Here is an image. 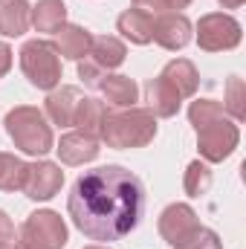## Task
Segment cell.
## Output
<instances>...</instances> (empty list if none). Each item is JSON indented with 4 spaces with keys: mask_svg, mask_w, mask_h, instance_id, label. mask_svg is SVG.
<instances>
[{
    "mask_svg": "<svg viewBox=\"0 0 246 249\" xmlns=\"http://www.w3.org/2000/svg\"><path fill=\"white\" fill-rule=\"evenodd\" d=\"M145 212V186L122 165H102L84 171L67 197L72 226L90 241H122L130 235Z\"/></svg>",
    "mask_w": 246,
    "mask_h": 249,
    "instance_id": "obj_1",
    "label": "cell"
},
{
    "mask_svg": "<svg viewBox=\"0 0 246 249\" xmlns=\"http://www.w3.org/2000/svg\"><path fill=\"white\" fill-rule=\"evenodd\" d=\"M157 136V116L148 107H116L105 113L99 142L107 148L127 151V148H145Z\"/></svg>",
    "mask_w": 246,
    "mask_h": 249,
    "instance_id": "obj_2",
    "label": "cell"
},
{
    "mask_svg": "<svg viewBox=\"0 0 246 249\" xmlns=\"http://www.w3.org/2000/svg\"><path fill=\"white\" fill-rule=\"evenodd\" d=\"M3 124H6V133L15 142V148H20L29 157H44L55 148V136H53V127L47 122L44 110H38L32 105L12 107Z\"/></svg>",
    "mask_w": 246,
    "mask_h": 249,
    "instance_id": "obj_3",
    "label": "cell"
},
{
    "mask_svg": "<svg viewBox=\"0 0 246 249\" xmlns=\"http://www.w3.org/2000/svg\"><path fill=\"white\" fill-rule=\"evenodd\" d=\"M70 241V229L64 217L53 209L32 212L15 235V249H64Z\"/></svg>",
    "mask_w": 246,
    "mask_h": 249,
    "instance_id": "obj_4",
    "label": "cell"
},
{
    "mask_svg": "<svg viewBox=\"0 0 246 249\" xmlns=\"http://www.w3.org/2000/svg\"><path fill=\"white\" fill-rule=\"evenodd\" d=\"M18 55H20V70L32 87L50 93L61 84V55L55 53L53 41H41V38L26 41Z\"/></svg>",
    "mask_w": 246,
    "mask_h": 249,
    "instance_id": "obj_5",
    "label": "cell"
},
{
    "mask_svg": "<svg viewBox=\"0 0 246 249\" xmlns=\"http://www.w3.org/2000/svg\"><path fill=\"white\" fill-rule=\"evenodd\" d=\"M194 38H197V47L203 53H229L241 44L244 26L229 12H209L197 20Z\"/></svg>",
    "mask_w": 246,
    "mask_h": 249,
    "instance_id": "obj_6",
    "label": "cell"
},
{
    "mask_svg": "<svg viewBox=\"0 0 246 249\" xmlns=\"http://www.w3.org/2000/svg\"><path fill=\"white\" fill-rule=\"evenodd\" d=\"M238 142H241V130L229 116L197 130V151H200L203 162H223V160H229L235 154Z\"/></svg>",
    "mask_w": 246,
    "mask_h": 249,
    "instance_id": "obj_7",
    "label": "cell"
},
{
    "mask_svg": "<svg viewBox=\"0 0 246 249\" xmlns=\"http://www.w3.org/2000/svg\"><path fill=\"white\" fill-rule=\"evenodd\" d=\"M64 186V171L58 162H50V160H38L29 165V177H26V186L23 194L35 203H44V200H53Z\"/></svg>",
    "mask_w": 246,
    "mask_h": 249,
    "instance_id": "obj_8",
    "label": "cell"
},
{
    "mask_svg": "<svg viewBox=\"0 0 246 249\" xmlns=\"http://www.w3.org/2000/svg\"><path fill=\"white\" fill-rule=\"evenodd\" d=\"M191 20L185 18L183 12H168V15H157L154 18V32H151V41H157L162 50L168 53H177L183 50L185 44L191 41Z\"/></svg>",
    "mask_w": 246,
    "mask_h": 249,
    "instance_id": "obj_9",
    "label": "cell"
},
{
    "mask_svg": "<svg viewBox=\"0 0 246 249\" xmlns=\"http://www.w3.org/2000/svg\"><path fill=\"white\" fill-rule=\"evenodd\" d=\"M58 154L64 165H87L99 157V139L90 136V133H81V130H70L58 139V145L53 148Z\"/></svg>",
    "mask_w": 246,
    "mask_h": 249,
    "instance_id": "obj_10",
    "label": "cell"
},
{
    "mask_svg": "<svg viewBox=\"0 0 246 249\" xmlns=\"http://www.w3.org/2000/svg\"><path fill=\"white\" fill-rule=\"evenodd\" d=\"M194 226H200V220H197V212H194L188 203H171V206H165L162 214H159V223H157L159 235H162L171 247H174L180 238H185Z\"/></svg>",
    "mask_w": 246,
    "mask_h": 249,
    "instance_id": "obj_11",
    "label": "cell"
},
{
    "mask_svg": "<svg viewBox=\"0 0 246 249\" xmlns=\"http://www.w3.org/2000/svg\"><path fill=\"white\" fill-rule=\"evenodd\" d=\"M81 90L72 87V84H58L55 90L47 93V102H44V113L50 116L53 124H61L70 127L75 119V110H78V102H81Z\"/></svg>",
    "mask_w": 246,
    "mask_h": 249,
    "instance_id": "obj_12",
    "label": "cell"
},
{
    "mask_svg": "<svg viewBox=\"0 0 246 249\" xmlns=\"http://www.w3.org/2000/svg\"><path fill=\"white\" fill-rule=\"evenodd\" d=\"M53 47H55V53L61 58H67V61H81V58L90 55L93 32H87L78 23H64L61 29L55 32V38H53Z\"/></svg>",
    "mask_w": 246,
    "mask_h": 249,
    "instance_id": "obj_13",
    "label": "cell"
},
{
    "mask_svg": "<svg viewBox=\"0 0 246 249\" xmlns=\"http://www.w3.org/2000/svg\"><path fill=\"white\" fill-rule=\"evenodd\" d=\"M145 96H148V110H151L157 119H171V116H177L180 107H183V102H185L162 75H157V78L148 81Z\"/></svg>",
    "mask_w": 246,
    "mask_h": 249,
    "instance_id": "obj_14",
    "label": "cell"
},
{
    "mask_svg": "<svg viewBox=\"0 0 246 249\" xmlns=\"http://www.w3.org/2000/svg\"><path fill=\"white\" fill-rule=\"evenodd\" d=\"M116 32L122 35L124 41L136 44V47H145L151 44V32H154V15L142 12V9H124L116 20Z\"/></svg>",
    "mask_w": 246,
    "mask_h": 249,
    "instance_id": "obj_15",
    "label": "cell"
},
{
    "mask_svg": "<svg viewBox=\"0 0 246 249\" xmlns=\"http://www.w3.org/2000/svg\"><path fill=\"white\" fill-rule=\"evenodd\" d=\"M32 6L26 0H0V35L3 38H20L32 20Z\"/></svg>",
    "mask_w": 246,
    "mask_h": 249,
    "instance_id": "obj_16",
    "label": "cell"
},
{
    "mask_svg": "<svg viewBox=\"0 0 246 249\" xmlns=\"http://www.w3.org/2000/svg\"><path fill=\"white\" fill-rule=\"evenodd\" d=\"M183 99H191L194 93H197V84H200V75H197V67L188 61V58H174V61H168L162 67V72H159Z\"/></svg>",
    "mask_w": 246,
    "mask_h": 249,
    "instance_id": "obj_17",
    "label": "cell"
},
{
    "mask_svg": "<svg viewBox=\"0 0 246 249\" xmlns=\"http://www.w3.org/2000/svg\"><path fill=\"white\" fill-rule=\"evenodd\" d=\"M99 90H102L105 102L113 107H136V102H139V87L127 75H105Z\"/></svg>",
    "mask_w": 246,
    "mask_h": 249,
    "instance_id": "obj_18",
    "label": "cell"
},
{
    "mask_svg": "<svg viewBox=\"0 0 246 249\" xmlns=\"http://www.w3.org/2000/svg\"><path fill=\"white\" fill-rule=\"evenodd\" d=\"M29 20H32V26H35L38 32L55 35L64 23H67V6H64V0H38V3L32 6Z\"/></svg>",
    "mask_w": 246,
    "mask_h": 249,
    "instance_id": "obj_19",
    "label": "cell"
},
{
    "mask_svg": "<svg viewBox=\"0 0 246 249\" xmlns=\"http://www.w3.org/2000/svg\"><path fill=\"white\" fill-rule=\"evenodd\" d=\"M124 55H127V47H124L116 35H99V38H93L90 58L99 64L105 72H110V70L122 67V64H124Z\"/></svg>",
    "mask_w": 246,
    "mask_h": 249,
    "instance_id": "obj_20",
    "label": "cell"
},
{
    "mask_svg": "<svg viewBox=\"0 0 246 249\" xmlns=\"http://www.w3.org/2000/svg\"><path fill=\"white\" fill-rule=\"evenodd\" d=\"M105 113H107V105H105V102H99V99H81L72 124H75L81 133H90V136L99 139V133H102V122H105Z\"/></svg>",
    "mask_w": 246,
    "mask_h": 249,
    "instance_id": "obj_21",
    "label": "cell"
},
{
    "mask_svg": "<svg viewBox=\"0 0 246 249\" xmlns=\"http://www.w3.org/2000/svg\"><path fill=\"white\" fill-rule=\"evenodd\" d=\"M29 177V162H23L15 154H3L0 162V191H23Z\"/></svg>",
    "mask_w": 246,
    "mask_h": 249,
    "instance_id": "obj_22",
    "label": "cell"
},
{
    "mask_svg": "<svg viewBox=\"0 0 246 249\" xmlns=\"http://www.w3.org/2000/svg\"><path fill=\"white\" fill-rule=\"evenodd\" d=\"M217 119H226V110H223L220 102H214V99H194L188 105V122L194 124V130L217 122Z\"/></svg>",
    "mask_w": 246,
    "mask_h": 249,
    "instance_id": "obj_23",
    "label": "cell"
},
{
    "mask_svg": "<svg viewBox=\"0 0 246 249\" xmlns=\"http://www.w3.org/2000/svg\"><path fill=\"white\" fill-rule=\"evenodd\" d=\"M226 116H232V122H244L246 119V84L241 75H232L226 81V102H223Z\"/></svg>",
    "mask_w": 246,
    "mask_h": 249,
    "instance_id": "obj_24",
    "label": "cell"
},
{
    "mask_svg": "<svg viewBox=\"0 0 246 249\" xmlns=\"http://www.w3.org/2000/svg\"><path fill=\"white\" fill-rule=\"evenodd\" d=\"M211 186V171H209V165L206 162H200V160H194V162H188V168H185V177H183V188L188 197H200V194H206Z\"/></svg>",
    "mask_w": 246,
    "mask_h": 249,
    "instance_id": "obj_25",
    "label": "cell"
},
{
    "mask_svg": "<svg viewBox=\"0 0 246 249\" xmlns=\"http://www.w3.org/2000/svg\"><path fill=\"white\" fill-rule=\"evenodd\" d=\"M171 249H223V241L209 226H194L185 238H180Z\"/></svg>",
    "mask_w": 246,
    "mask_h": 249,
    "instance_id": "obj_26",
    "label": "cell"
},
{
    "mask_svg": "<svg viewBox=\"0 0 246 249\" xmlns=\"http://www.w3.org/2000/svg\"><path fill=\"white\" fill-rule=\"evenodd\" d=\"M105 75H107V72H105V70H102V67H99V64L93 61V58H90V55H87V58H81V61H78V78H81V81H84V84H87V87H99V84H102V78H105Z\"/></svg>",
    "mask_w": 246,
    "mask_h": 249,
    "instance_id": "obj_27",
    "label": "cell"
},
{
    "mask_svg": "<svg viewBox=\"0 0 246 249\" xmlns=\"http://www.w3.org/2000/svg\"><path fill=\"white\" fill-rule=\"evenodd\" d=\"M133 6L148 12V15H168L171 12V0H133Z\"/></svg>",
    "mask_w": 246,
    "mask_h": 249,
    "instance_id": "obj_28",
    "label": "cell"
},
{
    "mask_svg": "<svg viewBox=\"0 0 246 249\" xmlns=\"http://www.w3.org/2000/svg\"><path fill=\"white\" fill-rule=\"evenodd\" d=\"M15 241V223H12V217L0 209V244H12Z\"/></svg>",
    "mask_w": 246,
    "mask_h": 249,
    "instance_id": "obj_29",
    "label": "cell"
},
{
    "mask_svg": "<svg viewBox=\"0 0 246 249\" xmlns=\"http://www.w3.org/2000/svg\"><path fill=\"white\" fill-rule=\"evenodd\" d=\"M12 70V47L0 41V78Z\"/></svg>",
    "mask_w": 246,
    "mask_h": 249,
    "instance_id": "obj_30",
    "label": "cell"
},
{
    "mask_svg": "<svg viewBox=\"0 0 246 249\" xmlns=\"http://www.w3.org/2000/svg\"><path fill=\"white\" fill-rule=\"evenodd\" d=\"M194 0H171V12H183V9H188Z\"/></svg>",
    "mask_w": 246,
    "mask_h": 249,
    "instance_id": "obj_31",
    "label": "cell"
},
{
    "mask_svg": "<svg viewBox=\"0 0 246 249\" xmlns=\"http://www.w3.org/2000/svg\"><path fill=\"white\" fill-rule=\"evenodd\" d=\"M217 3H220L223 9H241V6H244L246 0H217Z\"/></svg>",
    "mask_w": 246,
    "mask_h": 249,
    "instance_id": "obj_32",
    "label": "cell"
},
{
    "mask_svg": "<svg viewBox=\"0 0 246 249\" xmlns=\"http://www.w3.org/2000/svg\"><path fill=\"white\" fill-rule=\"evenodd\" d=\"M84 249H110V247H99V244H93V247H84Z\"/></svg>",
    "mask_w": 246,
    "mask_h": 249,
    "instance_id": "obj_33",
    "label": "cell"
},
{
    "mask_svg": "<svg viewBox=\"0 0 246 249\" xmlns=\"http://www.w3.org/2000/svg\"><path fill=\"white\" fill-rule=\"evenodd\" d=\"M0 249H15L12 244H0Z\"/></svg>",
    "mask_w": 246,
    "mask_h": 249,
    "instance_id": "obj_34",
    "label": "cell"
},
{
    "mask_svg": "<svg viewBox=\"0 0 246 249\" xmlns=\"http://www.w3.org/2000/svg\"><path fill=\"white\" fill-rule=\"evenodd\" d=\"M0 162H3V151H0Z\"/></svg>",
    "mask_w": 246,
    "mask_h": 249,
    "instance_id": "obj_35",
    "label": "cell"
}]
</instances>
